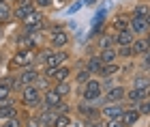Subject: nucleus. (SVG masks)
Wrapping results in <instances>:
<instances>
[{
    "mask_svg": "<svg viewBox=\"0 0 150 127\" xmlns=\"http://www.w3.org/2000/svg\"><path fill=\"white\" fill-rule=\"evenodd\" d=\"M75 112L79 114L81 121H94V118H101L97 103H88V101H81V99L77 101V106H75Z\"/></svg>",
    "mask_w": 150,
    "mask_h": 127,
    "instance_id": "1a4fd4ad",
    "label": "nucleus"
},
{
    "mask_svg": "<svg viewBox=\"0 0 150 127\" xmlns=\"http://www.w3.org/2000/svg\"><path fill=\"white\" fill-rule=\"evenodd\" d=\"M137 110H139L142 116H148V118H150V97L142 99V101L137 103Z\"/></svg>",
    "mask_w": 150,
    "mask_h": 127,
    "instance_id": "2f4dec72",
    "label": "nucleus"
},
{
    "mask_svg": "<svg viewBox=\"0 0 150 127\" xmlns=\"http://www.w3.org/2000/svg\"><path fill=\"white\" fill-rule=\"evenodd\" d=\"M148 127H150V123H148Z\"/></svg>",
    "mask_w": 150,
    "mask_h": 127,
    "instance_id": "a18cd8bd",
    "label": "nucleus"
},
{
    "mask_svg": "<svg viewBox=\"0 0 150 127\" xmlns=\"http://www.w3.org/2000/svg\"><path fill=\"white\" fill-rule=\"evenodd\" d=\"M110 24V28L114 32H120V30H129V24H131V15L129 13H116V15L112 17V22H107Z\"/></svg>",
    "mask_w": 150,
    "mask_h": 127,
    "instance_id": "4468645a",
    "label": "nucleus"
},
{
    "mask_svg": "<svg viewBox=\"0 0 150 127\" xmlns=\"http://www.w3.org/2000/svg\"><path fill=\"white\" fill-rule=\"evenodd\" d=\"M11 15H13V4L9 0H0V24L11 22Z\"/></svg>",
    "mask_w": 150,
    "mask_h": 127,
    "instance_id": "393cba45",
    "label": "nucleus"
},
{
    "mask_svg": "<svg viewBox=\"0 0 150 127\" xmlns=\"http://www.w3.org/2000/svg\"><path fill=\"white\" fill-rule=\"evenodd\" d=\"M129 15H131V13H129ZM129 30H131L135 37H142V35H144V32L148 30L146 17H137V15H131V24H129Z\"/></svg>",
    "mask_w": 150,
    "mask_h": 127,
    "instance_id": "a211bd4d",
    "label": "nucleus"
},
{
    "mask_svg": "<svg viewBox=\"0 0 150 127\" xmlns=\"http://www.w3.org/2000/svg\"><path fill=\"white\" fill-rule=\"evenodd\" d=\"M13 4H32V0H15Z\"/></svg>",
    "mask_w": 150,
    "mask_h": 127,
    "instance_id": "a19ab883",
    "label": "nucleus"
},
{
    "mask_svg": "<svg viewBox=\"0 0 150 127\" xmlns=\"http://www.w3.org/2000/svg\"><path fill=\"white\" fill-rule=\"evenodd\" d=\"M15 50H37V39L32 32H22L19 37H15Z\"/></svg>",
    "mask_w": 150,
    "mask_h": 127,
    "instance_id": "ddd939ff",
    "label": "nucleus"
},
{
    "mask_svg": "<svg viewBox=\"0 0 150 127\" xmlns=\"http://www.w3.org/2000/svg\"><path fill=\"white\" fill-rule=\"evenodd\" d=\"M125 93H127V86H125V84H112V86H107V88H105V93H103V99H101V103L125 101Z\"/></svg>",
    "mask_w": 150,
    "mask_h": 127,
    "instance_id": "6e6552de",
    "label": "nucleus"
},
{
    "mask_svg": "<svg viewBox=\"0 0 150 127\" xmlns=\"http://www.w3.org/2000/svg\"><path fill=\"white\" fill-rule=\"evenodd\" d=\"M122 73V65H120V61H116V63H107V65H103V69H101V73L97 78H101V80H114L116 76H120Z\"/></svg>",
    "mask_w": 150,
    "mask_h": 127,
    "instance_id": "2eb2a0df",
    "label": "nucleus"
},
{
    "mask_svg": "<svg viewBox=\"0 0 150 127\" xmlns=\"http://www.w3.org/2000/svg\"><path fill=\"white\" fill-rule=\"evenodd\" d=\"M103 125L105 127H125L120 118H107V121H103Z\"/></svg>",
    "mask_w": 150,
    "mask_h": 127,
    "instance_id": "4c0bfd02",
    "label": "nucleus"
},
{
    "mask_svg": "<svg viewBox=\"0 0 150 127\" xmlns=\"http://www.w3.org/2000/svg\"><path fill=\"white\" fill-rule=\"evenodd\" d=\"M0 61H2V50H0Z\"/></svg>",
    "mask_w": 150,
    "mask_h": 127,
    "instance_id": "37998d69",
    "label": "nucleus"
},
{
    "mask_svg": "<svg viewBox=\"0 0 150 127\" xmlns=\"http://www.w3.org/2000/svg\"><path fill=\"white\" fill-rule=\"evenodd\" d=\"M47 26V15H45V11H41V9H35L30 13L28 17L22 22V30H26V32H39V30H43Z\"/></svg>",
    "mask_w": 150,
    "mask_h": 127,
    "instance_id": "39448f33",
    "label": "nucleus"
},
{
    "mask_svg": "<svg viewBox=\"0 0 150 127\" xmlns=\"http://www.w3.org/2000/svg\"><path fill=\"white\" fill-rule=\"evenodd\" d=\"M135 41V35L131 30H120L116 32V48H120V45H131Z\"/></svg>",
    "mask_w": 150,
    "mask_h": 127,
    "instance_id": "a878e982",
    "label": "nucleus"
},
{
    "mask_svg": "<svg viewBox=\"0 0 150 127\" xmlns=\"http://www.w3.org/2000/svg\"><path fill=\"white\" fill-rule=\"evenodd\" d=\"M39 73H41V69H39L37 65L26 67V69H22V71L17 73L19 84H22V86H26V84H35V82H37V78H39Z\"/></svg>",
    "mask_w": 150,
    "mask_h": 127,
    "instance_id": "f8f14e48",
    "label": "nucleus"
},
{
    "mask_svg": "<svg viewBox=\"0 0 150 127\" xmlns=\"http://www.w3.org/2000/svg\"><path fill=\"white\" fill-rule=\"evenodd\" d=\"M32 4H35V9H41V11H47L54 6V0H32Z\"/></svg>",
    "mask_w": 150,
    "mask_h": 127,
    "instance_id": "f704fd0d",
    "label": "nucleus"
},
{
    "mask_svg": "<svg viewBox=\"0 0 150 127\" xmlns=\"http://www.w3.org/2000/svg\"><path fill=\"white\" fill-rule=\"evenodd\" d=\"M131 86L133 88H137V91H146V88H150V73L148 71H137L133 76V80H131Z\"/></svg>",
    "mask_w": 150,
    "mask_h": 127,
    "instance_id": "dca6fc26",
    "label": "nucleus"
},
{
    "mask_svg": "<svg viewBox=\"0 0 150 127\" xmlns=\"http://www.w3.org/2000/svg\"><path fill=\"white\" fill-rule=\"evenodd\" d=\"M127 103L125 101H114V103H101L99 106V116L107 121V118H120V114L125 112Z\"/></svg>",
    "mask_w": 150,
    "mask_h": 127,
    "instance_id": "0eeeda50",
    "label": "nucleus"
},
{
    "mask_svg": "<svg viewBox=\"0 0 150 127\" xmlns=\"http://www.w3.org/2000/svg\"><path fill=\"white\" fill-rule=\"evenodd\" d=\"M131 50H133L135 58H139V56L148 50V41H146V37H144V35H142V37H135V41L131 43Z\"/></svg>",
    "mask_w": 150,
    "mask_h": 127,
    "instance_id": "b1692460",
    "label": "nucleus"
},
{
    "mask_svg": "<svg viewBox=\"0 0 150 127\" xmlns=\"http://www.w3.org/2000/svg\"><path fill=\"white\" fill-rule=\"evenodd\" d=\"M81 6H84V2H81V0H71L69 6H67V15H75Z\"/></svg>",
    "mask_w": 150,
    "mask_h": 127,
    "instance_id": "72a5a7b5",
    "label": "nucleus"
},
{
    "mask_svg": "<svg viewBox=\"0 0 150 127\" xmlns=\"http://www.w3.org/2000/svg\"><path fill=\"white\" fill-rule=\"evenodd\" d=\"M139 61H142V69L144 71H148V67H150V48L144 52V54L139 56Z\"/></svg>",
    "mask_w": 150,
    "mask_h": 127,
    "instance_id": "e433bc0d",
    "label": "nucleus"
},
{
    "mask_svg": "<svg viewBox=\"0 0 150 127\" xmlns=\"http://www.w3.org/2000/svg\"><path fill=\"white\" fill-rule=\"evenodd\" d=\"M90 78H92V73L88 71L84 65H79L77 69H73V78H71V82H73L75 86H81V84H86Z\"/></svg>",
    "mask_w": 150,
    "mask_h": 127,
    "instance_id": "6ab92c4d",
    "label": "nucleus"
},
{
    "mask_svg": "<svg viewBox=\"0 0 150 127\" xmlns=\"http://www.w3.org/2000/svg\"><path fill=\"white\" fill-rule=\"evenodd\" d=\"M19 114V103L15 99H6V101H0V121H6L11 116Z\"/></svg>",
    "mask_w": 150,
    "mask_h": 127,
    "instance_id": "9b49d317",
    "label": "nucleus"
},
{
    "mask_svg": "<svg viewBox=\"0 0 150 127\" xmlns=\"http://www.w3.org/2000/svg\"><path fill=\"white\" fill-rule=\"evenodd\" d=\"M32 11H35V4H13V15H11V19H15V22L22 24Z\"/></svg>",
    "mask_w": 150,
    "mask_h": 127,
    "instance_id": "f3484780",
    "label": "nucleus"
},
{
    "mask_svg": "<svg viewBox=\"0 0 150 127\" xmlns=\"http://www.w3.org/2000/svg\"><path fill=\"white\" fill-rule=\"evenodd\" d=\"M73 41V35L69 32V28H67L64 24H56L52 26L50 32H47V45H50L52 50H64L69 48Z\"/></svg>",
    "mask_w": 150,
    "mask_h": 127,
    "instance_id": "f03ea898",
    "label": "nucleus"
},
{
    "mask_svg": "<svg viewBox=\"0 0 150 127\" xmlns=\"http://www.w3.org/2000/svg\"><path fill=\"white\" fill-rule=\"evenodd\" d=\"M54 112H56V114H71V112H73V106L69 103V99H62V101L54 108Z\"/></svg>",
    "mask_w": 150,
    "mask_h": 127,
    "instance_id": "7c9ffc66",
    "label": "nucleus"
},
{
    "mask_svg": "<svg viewBox=\"0 0 150 127\" xmlns=\"http://www.w3.org/2000/svg\"><path fill=\"white\" fill-rule=\"evenodd\" d=\"M144 37H146V41H148V48H150V30L144 32Z\"/></svg>",
    "mask_w": 150,
    "mask_h": 127,
    "instance_id": "79ce46f5",
    "label": "nucleus"
},
{
    "mask_svg": "<svg viewBox=\"0 0 150 127\" xmlns=\"http://www.w3.org/2000/svg\"><path fill=\"white\" fill-rule=\"evenodd\" d=\"M45 76L52 80V84L54 82H67V80L73 78V67L69 63H64V65L52 67V69H45Z\"/></svg>",
    "mask_w": 150,
    "mask_h": 127,
    "instance_id": "423d86ee",
    "label": "nucleus"
},
{
    "mask_svg": "<svg viewBox=\"0 0 150 127\" xmlns=\"http://www.w3.org/2000/svg\"><path fill=\"white\" fill-rule=\"evenodd\" d=\"M60 101H62V97H60L58 93L52 88V86L43 91V103H45V106H50V108H56V106H58Z\"/></svg>",
    "mask_w": 150,
    "mask_h": 127,
    "instance_id": "4be33fe9",
    "label": "nucleus"
},
{
    "mask_svg": "<svg viewBox=\"0 0 150 127\" xmlns=\"http://www.w3.org/2000/svg\"><path fill=\"white\" fill-rule=\"evenodd\" d=\"M84 67H86V69L92 73V76H99V73H101V69H103V63H101V58H99L97 54H92V56H88V58H86Z\"/></svg>",
    "mask_w": 150,
    "mask_h": 127,
    "instance_id": "412c9836",
    "label": "nucleus"
},
{
    "mask_svg": "<svg viewBox=\"0 0 150 127\" xmlns=\"http://www.w3.org/2000/svg\"><path fill=\"white\" fill-rule=\"evenodd\" d=\"M37 63V50H15L11 58L6 61L9 71H22L26 67H32Z\"/></svg>",
    "mask_w": 150,
    "mask_h": 127,
    "instance_id": "7ed1b4c3",
    "label": "nucleus"
},
{
    "mask_svg": "<svg viewBox=\"0 0 150 127\" xmlns=\"http://www.w3.org/2000/svg\"><path fill=\"white\" fill-rule=\"evenodd\" d=\"M150 13V2H137L131 9V15H137V17H146Z\"/></svg>",
    "mask_w": 150,
    "mask_h": 127,
    "instance_id": "bb28decb",
    "label": "nucleus"
},
{
    "mask_svg": "<svg viewBox=\"0 0 150 127\" xmlns=\"http://www.w3.org/2000/svg\"><path fill=\"white\" fill-rule=\"evenodd\" d=\"M19 97H17V103L22 106V108H39V103L43 101V91H39L35 84H26L22 88L17 91Z\"/></svg>",
    "mask_w": 150,
    "mask_h": 127,
    "instance_id": "20e7f679",
    "label": "nucleus"
},
{
    "mask_svg": "<svg viewBox=\"0 0 150 127\" xmlns=\"http://www.w3.org/2000/svg\"><path fill=\"white\" fill-rule=\"evenodd\" d=\"M73 125V116L71 114H56L52 127H71Z\"/></svg>",
    "mask_w": 150,
    "mask_h": 127,
    "instance_id": "cd10ccee",
    "label": "nucleus"
},
{
    "mask_svg": "<svg viewBox=\"0 0 150 127\" xmlns=\"http://www.w3.org/2000/svg\"><path fill=\"white\" fill-rule=\"evenodd\" d=\"M81 2H84V6H97L99 0H81Z\"/></svg>",
    "mask_w": 150,
    "mask_h": 127,
    "instance_id": "ea45409f",
    "label": "nucleus"
},
{
    "mask_svg": "<svg viewBox=\"0 0 150 127\" xmlns=\"http://www.w3.org/2000/svg\"><path fill=\"white\" fill-rule=\"evenodd\" d=\"M0 125L2 127H22V116H11V118H6V121H0Z\"/></svg>",
    "mask_w": 150,
    "mask_h": 127,
    "instance_id": "473e14b6",
    "label": "nucleus"
},
{
    "mask_svg": "<svg viewBox=\"0 0 150 127\" xmlns=\"http://www.w3.org/2000/svg\"><path fill=\"white\" fill-rule=\"evenodd\" d=\"M71 0H54V6H67Z\"/></svg>",
    "mask_w": 150,
    "mask_h": 127,
    "instance_id": "58836bf2",
    "label": "nucleus"
},
{
    "mask_svg": "<svg viewBox=\"0 0 150 127\" xmlns=\"http://www.w3.org/2000/svg\"><path fill=\"white\" fill-rule=\"evenodd\" d=\"M6 99H13V91L6 84L0 82V101H6Z\"/></svg>",
    "mask_w": 150,
    "mask_h": 127,
    "instance_id": "c9c22d12",
    "label": "nucleus"
},
{
    "mask_svg": "<svg viewBox=\"0 0 150 127\" xmlns=\"http://www.w3.org/2000/svg\"><path fill=\"white\" fill-rule=\"evenodd\" d=\"M116 52H118V58H122V61H133L135 58L131 45H120V48H116Z\"/></svg>",
    "mask_w": 150,
    "mask_h": 127,
    "instance_id": "c85d7f7f",
    "label": "nucleus"
},
{
    "mask_svg": "<svg viewBox=\"0 0 150 127\" xmlns=\"http://www.w3.org/2000/svg\"><path fill=\"white\" fill-rule=\"evenodd\" d=\"M52 88L56 91V93H58V95L62 97V99H69V97L73 95V91H75L71 80H67V82H54V84H52Z\"/></svg>",
    "mask_w": 150,
    "mask_h": 127,
    "instance_id": "aec40b11",
    "label": "nucleus"
},
{
    "mask_svg": "<svg viewBox=\"0 0 150 127\" xmlns=\"http://www.w3.org/2000/svg\"><path fill=\"white\" fill-rule=\"evenodd\" d=\"M22 127H41V121H39L37 112H35V114H26V116H22Z\"/></svg>",
    "mask_w": 150,
    "mask_h": 127,
    "instance_id": "c756f323",
    "label": "nucleus"
},
{
    "mask_svg": "<svg viewBox=\"0 0 150 127\" xmlns=\"http://www.w3.org/2000/svg\"><path fill=\"white\" fill-rule=\"evenodd\" d=\"M97 56L101 58V63H103V65L120 61V58H118V52H116V48H105V50H97Z\"/></svg>",
    "mask_w": 150,
    "mask_h": 127,
    "instance_id": "5701e85b",
    "label": "nucleus"
},
{
    "mask_svg": "<svg viewBox=\"0 0 150 127\" xmlns=\"http://www.w3.org/2000/svg\"><path fill=\"white\" fill-rule=\"evenodd\" d=\"M0 127H2V125H0Z\"/></svg>",
    "mask_w": 150,
    "mask_h": 127,
    "instance_id": "49530a36",
    "label": "nucleus"
},
{
    "mask_svg": "<svg viewBox=\"0 0 150 127\" xmlns=\"http://www.w3.org/2000/svg\"><path fill=\"white\" fill-rule=\"evenodd\" d=\"M142 118H144V116L139 114L137 106H127L125 112L120 114V121H122V125H125V127H135Z\"/></svg>",
    "mask_w": 150,
    "mask_h": 127,
    "instance_id": "9d476101",
    "label": "nucleus"
},
{
    "mask_svg": "<svg viewBox=\"0 0 150 127\" xmlns=\"http://www.w3.org/2000/svg\"><path fill=\"white\" fill-rule=\"evenodd\" d=\"M148 73H150V67H148Z\"/></svg>",
    "mask_w": 150,
    "mask_h": 127,
    "instance_id": "c03bdc74",
    "label": "nucleus"
},
{
    "mask_svg": "<svg viewBox=\"0 0 150 127\" xmlns=\"http://www.w3.org/2000/svg\"><path fill=\"white\" fill-rule=\"evenodd\" d=\"M79 88V99L81 101H88V103H101L103 99V93H105V86L101 82V78H90L86 84L77 86Z\"/></svg>",
    "mask_w": 150,
    "mask_h": 127,
    "instance_id": "f257e3e1",
    "label": "nucleus"
}]
</instances>
